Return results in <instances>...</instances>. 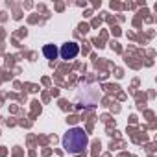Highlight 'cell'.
<instances>
[{
  "instance_id": "obj_2",
  "label": "cell",
  "mask_w": 157,
  "mask_h": 157,
  "mask_svg": "<svg viewBox=\"0 0 157 157\" xmlns=\"http://www.w3.org/2000/svg\"><path fill=\"white\" fill-rule=\"evenodd\" d=\"M78 54H80V44H78V43L70 41V43H65V44H61L59 56H61L63 59H74Z\"/></svg>"
},
{
  "instance_id": "obj_1",
  "label": "cell",
  "mask_w": 157,
  "mask_h": 157,
  "mask_svg": "<svg viewBox=\"0 0 157 157\" xmlns=\"http://www.w3.org/2000/svg\"><path fill=\"white\" fill-rule=\"evenodd\" d=\"M89 146V135L83 128H70L63 135V148L68 153H83Z\"/></svg>"
},
{
  "instance_id": "obj_3",
  "label": "cell",
  "mask_w": 157,
  "mask_h": 157,
  "mask_svg": "<svg viewBox=\"0 0 157 157\" xmlns=\"http://www.w3.org/2000/svg\"><path fill=\"white\" fill-rule=\"evenodd\" d=\"M43 54H44V57H46V59H56V57H57V54H59V50L56 48V44H44Z\"/></svg>"
}]
</instances>
